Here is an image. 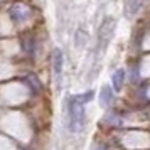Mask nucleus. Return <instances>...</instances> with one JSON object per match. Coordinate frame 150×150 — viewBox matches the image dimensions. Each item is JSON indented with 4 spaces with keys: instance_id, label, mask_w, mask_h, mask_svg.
<instances>
[{
    "instance_id": "f257e3e1",
    "label": "nucleus",
    "mask_w": 150,
    "mask_h": 150,
    "mask_svg": "<svg viewBox=\"0 0 150 150\" xmlns=\"http://www.w3.org/2000/svg\"><path fill=\"white\" fill-rule=\"evenodd\" d=\"M93 93L88 91L79 96H71L68 101V130L78 133L84 127V105L91 100Z\"/></svg>"
},
{
    "instance_id": "f03ea898",
    "label": "nucleus",
    "mask_w": 150,
    "mask_h": 150,
    "mask_svg": "<svg viewBox=\"0 0 150 150\" xmlns=\"http://www.w3.org/2000/svg\"><path fill=\"white\" fill-rule=\"evenodd\" d=\"M8 14L12 17V21L15 24H22V22H25L29 19V15H30V8L25 5V4H14L10 10H8Z\"/></svg>"
},
{
    "instance_id": "7ed1b4c3",
    "label": "nucleus",
    "mask_w": 150,
    "mask_h": 150,
    "mask_svg": "<svg viewBox=\"0 0 150 150\" xmlns=\"http://www.w3.org/2000/svg\"><path fill=\"white\" fill-rule=\"evenodd\" d=\"M62 51L61 49H54L52 52V71H54V76L57 78V81L61 79V74H62Z\"/></svg>"
},
{
    "instance_id": "20e7f679",
    "label": "nucleus",
    "mask_w": 150,
    "mask_h": 150,
    "mask_svg": "<svg viewBox=\"0 0 150 150\" xmlns=\"http://www.w3.org/2000/svg\"><path fill=\"white\" fill-rule=\"evenodd\" d=\"M125 78H127V71L125 69H116L115 73H113V76H111V84H113V89L115 91H122L123 89Z\"/></svg>"
},
{
    "instance_id": "39448f33",
    "label": "nucleus",
    "mask_w": 150,
    "mask_h": 150,
    "mask_svg": "<svg viewBox=\"0 0 150 150\" xmlns=\"http://www.w3.org/2000/svg\"><path fill=\"white\" fill-rule=\"evenodd\" d=\"M100 98H101V100H100L101 105L105 106V108H108L110 105L113 103V91H111V88H110V86H103Z\"/></svg>"
},
{
    "instance_id": "423d86ee",
    "label": "nucleus",
    "mask_w": 150,
    "mask_h": 150,
    "mask_svg": "<svg viewBox=\"0 0 150 150\" xmlns=\"http://www.w3.org/2000/svg\"><path fill=\"white\" fill-rule=\"evenodd\" d=\"M140 4H142V0H128V4H127V15L128 17L135 15L138 12V8H140Z\"/></svg>"
}]
</instances>
